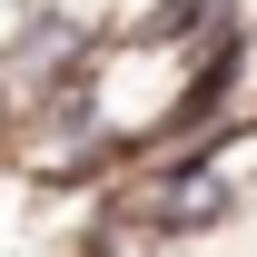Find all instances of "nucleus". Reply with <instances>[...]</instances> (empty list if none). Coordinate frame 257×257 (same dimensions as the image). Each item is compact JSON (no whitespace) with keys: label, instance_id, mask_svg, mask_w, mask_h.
<instances>
[{"label":"nucleus","instance_id":"nucleus-2","mask_svg":"<svg viewBox=\"0 0 257 257\" xmlns=\"http://www.w3.org/2000/svg\"><path fill=\"white\" fill-rule=\"evenodd\" d=\"M0 149H10V99H0Z\"/></svg>","mask_w":257,"mask_h":257},{"label":"nucleus","instance_id":"nucleus-1","mask_svg":"<svg viewBox=\"0 0 257 257\" xmlns=\"http://www.w3.org/2000/svg\"><path fill=\"white\" fill-rule=\"evenodd\" d=\"M30 30H40V0H0V60H10Z\"/></svg>","mask_w":257,"mask_h":257}]
</instances>
